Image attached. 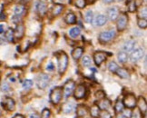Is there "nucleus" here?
Segmentation results:
<instances>
[{"label":"nucleus","mask_w":147,"mask_h":118,"mask_svg":"<svg viewBox=\"0 0 147 118\" xmlns=\"http://www.w3.org/2000/svg\"><path fill=\"white\" fill-rule=\"evenodd\" d=\"M63 97V87H55L50 93V102L54 105H57Z\"/></svg>","instance_id":"obj_2"},{"label":"nucleus","mask_w":147,"mask_h":118,"mask_svg":"<svg viewBox=\"0 0 147 118\" xmlns=\"http://www.w3.org/2000/svg\"><path fill=\"white\" fill-rule=\"evenodd\" d=\"M75 87H76V83L74 80L72 79H69L67 80L65 85H64V87H63V93L65 94V97H69L70 95L73 94L74 90H75Z\"/></svg>","instance_id":"obj_5"},{"label":"nucleus","mask_w":147,"mask_h":118,"mask_svg":"<svg viewBox=\"0 0 147 118\" xmlns=\"http://www.w3.org/2000/svg\"><path fill=\"white\" fill-rule=\"evenodd\" d=\"M119 68V66L117 65V64L115 63V62L114 61H112L110 62V63L108 64V69L112 72V73H115L116 70Z\"/></svg>","instance_id":"obj_36"},{"label":"nucleus","mask_w":147,"mask_h":118,"mask_svg":"<svg viewBox=\"0 0 147 118\" xmlns=\"http://www.w3.org/2000/svg\"><path fill=\"white\" fill-rule=\"evenodd\" d=\"M55 55L57 57L58 72L60 75H63L67 68V65H68V57L64 51H59Z\"/></svg>","instance_id":"obj_1"},{"label":"nucleus","mask_w":147,"mask_h":118,"mask_svg":"<svg viewBox=\"0 0 147 118\" xmlns=\"http://www.w3.org/2000/svg\"><path fill=\"white\" fill-rule=\"evenodd\" d=\"M36 10L40 15H44L47 11V5L44 2H38L36 5Z\"/></svg>","instance_id":"obj_28"},{"label":"nucleus","mask_w":147,"mask_h":118,"mask_svg":"<svg viewBox=\"0 0 147 118\" xmlns=\"http://www.w3.org/2000/svg\"><path fill=\"white\" fill-rule=\"evenodd\" d=\"M65 21L66 24L74 25V24L76 23V16L74 13H68V14H66V16H65Z\"/></svg>","instance_id":"obj_21"},{"label":"nucleus","mask_w":147,"mask_h":118,"mask_svg":"<svg viewBox=\"0 0 147 118\" xmlns=\"http://www.w3.org/2000/svg\"><path fill=\"white\" fill-rule=\"evenodd\" d=\"M75 5L78 8H84L86 5V0H75Z\"/></svg>","instance_id":"obj_38"},{"label":"nucleus","mask_w":147,"mask_h":118,"mask_svg":"<svg viewBox=\"0 0 147 118\" xmlns=\"http://www.w3.org/2000/svg\"><path fill=\"white\" fill-rule=\"evenodd\" d=\"M106 22H107V18L105 15H98L96 18H94V20H93L94 26H102L105 25Z\"/></svg>","instance_id":"obj_15"},{"label":"nucleus","mask_w":147,"mask_h":118,"mask_svg":"<svg viewBox=\"0 0 147 118\" xmlns=\"http://www.w3.org/2000/svg\"><path fill=\"white\" fill-rule=\"evenodd\" d=\"M0 115H1V111H0Z\"/></svg>","instance_id":"obj_52"},{"label":"nucleus","mask_w":147,"mask_h":118,"mask_svg":"<svg viewBox=\"0 0 147 118\" xmlns=\"http://www.w3.org/2000/svg\"><path fill=\"white\" fill-rule=\"evenodd\" d=\"M123 104L128 109H134L136 106V102L137 99L134 96V94H127L124 95V97L123 99Z\"/></svg>","instance_id":"obj_3"},{"label":"nucleus","mask_w":147,"mask_h":118,"mask_svg":"<svg viewBox=\"0 0 147 118\" xmlns=\"http://www.w3.org/2000/svg\"><path fill=\"white\" fill-rule=\"evenodd\" d=\"M128 24V16L126 14H121L118 16L117 18V23H116V27L118 31H123L126 28Z\"/></svg>","instance_id":"obj_6"},{"label":"nucleus","mask_w":147,"mask_h":118,"mask_svg":"<svg viewBox=\"0 0 147 118\" xmlns=\"http://www.w3.org/2000/svg\"><path fill=\"white\" fill-rule=\"evenodd\" d=\"M23 88L26 89V90H28V89H30L32 86H33V81L30 80V79H26L23 82Z\"/></svg>","instance_id":"obj_37"},{"label":"nucleus","mask_w":147,"mask_h":118,"mask_svg":"<svg viewBox=\"0 0 147 118\" xmlns=\"http://www.w3.org/2000/svg\"><path fill=\"white\" fill-rule=\"evenodd\" d=\"M64 5L61 4H55L54 5V7H52V14L54 16H59L64 10Z\"/></svg>","instance_id":"obj_22"},{"label":"nucleus","mask_w":147,"mask_h":118,"mask_svg":"<svg viewBox=\"0 0 147 118\" xmlns=\"http://www.w3.org/2000/svg\"><path fill=\"white\" fill-rule=\"evenodd\" d=\"M116 35V33L114 29H110L108 31H105V32H102L100 35H99V41L102 44H105L111 41L113 38H114Z\"/></svg>","instance_id":"obj_4"},{"label":"nucleus","mask_w":147,"mask_h":118,"mask_svg":"<svg viewBox=\"0 0 147 118\" xmlns=\"http://www.w3.org/2000/svg\"><path fill=\"white\" fill-rule=\"evenodd\" d=\"M13 118H25L23 115H19V114H18V115H16Z\"/></svg>","instance_id":"obj_49"},{"label":"nucleus","mask_w":147,"mask_h":118,"mask_svg":"<svg viewBox=\"0 0 147 118\" xmlns=\"http://www.w3.org/2000/svg\"><path fill=\"white\" fill-rule=\"evenodd\" d=\"M110 55L109 53H106L104 51H97L94 54V64L96 65L97 66L101 65L106 60L107 57Z\"/></svg>","instance_id":"obj_7"},{"label":"nucleus","mask_w":147,"mask_h":118,"mask_svg":"<svg viewBox=\"0 0 147 118\" xmlns=\"http://www.w3.org/2000/svg\"><path fill=\"white\" fill-rule=\"evenodd\" d=\"M128 1H130V0H128Z\"/></svg>","instance_id":"obj_53"},{"label":"nucleus","mask_w":147,"mask_h":118,"mask_svg":"<svg viewBox=\"0 0 147 118\" xmlns=\"http://www.w3.org/2000/svg\"><path fill=\"white\" fill-rule=\"evenodd\" d=\"M100 107L97 104H94L92 105L91 109H90V114H91V116L94 117V118H97L99 117V114H100Z\"/></svg>","instance_id":"obj_19"},{"label":"nucleus","mask_w":147,"mask_h":118,"mask_svg":"<svg viewBox=\"0 0 147 118\" xmlns=\"http://www.w3.org/2000/svg\"><path fill=\"white\" fill-rule=\"evenodd\" d=\"M24 33H25V27L23 25H18L16 29L14 31V36L15 37H16L18 39H21L24 36Z\"/></svg>","instance_id":"obj_18"},{"label":"nucleus","mask_w":147,"mask_h":118,"mask_svg":"<svg viewBox=\"0 0 147 118\" xmlns=\"http://www.w3.org/2000/svg\"><path fill=\"white\" fill-rule=\"evenodd\" d=\"M84 20H86V23L90 24L92 23L94 20V13L92 10H88L86 11V13L84 14Z\"/></svg>","instance_id":"obj_31"},{"label":"nucleus","mask_w":147,"mask_h":118,"mask_svg":"<svg viewBox=\"0 0 147 118\" xmlns=\"http://www.w3.org/2000/svg\"><path fill=\"white\" fill-rule=\"evenodd\" d=\"M127 8H128V11L130 13H134L136 11L137 7H136V1L135 0H130L127 4Z\"/></svg>","instance_id":"obj_30"},{"label":"nucleus","mask_w":147,"mask_h":118,"mask_svg":"<svg viewBox=\"0 0 147 118\" xmlns=\"http://www.w3.org/2000/svg\"><path fill=\"white\" fill-rule=\"evenodd\" d=\"M25 13V5H22V4H19V5H16L15 7V9H14V16H13V20L15 21V23H18L19 21L20 18L23 14Z\"/></svg>","instance_id":"obj_10"},{"label":"nucleus","mask_w":147,"mask_h":118,"mask_svg":"<svg viewBox=\"0 0 147 118\" xmlns=\"http://www.w3.org/2000/svg\"><path fill=\"white\" fill-rule=\"evenodd\" d=\"M5 26L4 24H0V35L5 32Z\"/></svg>","instance_id":"obj_44"},{"label":"nucleus","mask_w":147,"mask_h":118,"mask_svg":"<svg viewBox=\"0 0 147 118\" xmlns=\"http://www.w3.org/2000/svg\"><path fill=\"white\" fill-rule=\"evenodd\" d=\"M136 105L138 106L139 112L141 113V115L145 116L146 112H147V104H146V100L144 99V97L139 96L137 102H136Z\"/></svg>","instance_id":"obj_13"},{"label":"nucleus","mask_w":147,"mask_h":118,"mask_svg":"<svg viewBox=\"0 0 147 118\" xmlns=\"http://www.w3.org/2000/svg\"><path fill=\"white\" fill-rule=\"evenodd\" d=\"M117 58H118V61L120 62V63L123 64V63H125V62L128 60V55L126 52H124V51H121L118 53L117 55Z\"/></svg>","instance_id":"obj_27"},{"label":"nucleus","mask_w":147,"mask_h":118,"mask_svg":"<svg viewBox=\"0 0 147 118\" xmlns=\"http://www.w3.org/2000/svg\"><path fill=\"white\" fill-rule=\"evenodd\" d=\"M142 115H141V113L139 112V110H135L134 111L133 113L131 114V116H130V118H142Z\"/></svg>","instance_id":"obj_42"},{"label":"nucleus","mask_w":147,"mask_h":118,"mask_svg":"<svg viewBox=\"0 0 147 118\" xmlns=\"http://www.w3.org/2000/svg\"><path fill=\"white\" fill-rule=\"evenodd\" d=\"M86 87L84 85H79L75 87L74 90V96L76 99H82L86 96Z\"/></svg>","instance_id":"obj_11"},{"label":"nucleus","mask_w":147,"mask_h":118,"mask_svg":"<svg viewBox=\"0 0 147 118\" xmlns=\"http://www.w3.org/2000/svg\"><path fill=\"white\" fill-rule=\"evenodd\" d=\"M144 57V51L143 48H136L134 49L133 51H131L130 54V60H131L133 63H136V62L140 61L143 57Z\"/></svg>","instance_id":"obj_8"},{"label":"nucleus","mask_w":147,"mask_h":118,"mask_svg":"<svg viewBox=\"0 0 147 118\" xmlns=\"http://www.w3.org/2000/svg\"><path fill=\"white\" fill-rule=\"evenodd\" d=\"M37 86L39 89H45L50 83V77L47 74H40L37 77Z\"/></svg>","instance_id":"obj_9"},{"label":"nucleus","mask_w":147,"mask_h":118,"mask_svg":"<svg viewBox=\"0 0 147 118\" xmlns=\"http://www.w3.org/2000/svg\"><path fill=\"white\" fill-rule=\"evenodd\" d=\"M2 106L7 111H14L16 108V102L11 97H5L1 103Z\"/></svg>","instance_id":"obj_12"},{"label":"nucleus","mask_w":147,"mask_h":118,"mask_svg":"<svg viewBox=\"0 0 147 118\" xmlns=\"http://www.w3.org/2000/svg\"><path fill=\"white\" fill-rule=\"evenodd\" d=\"M28 118H38V115L36 114H32V115H29V117H28Z\"/></svg>","instance_id":"obj_48"},{"label":"nucleus","mask_w":147,"mask_h":118,"mask_svg":"<svg viewBox=\"0 0 147 118\" xmlns=\"http://www.w3.org/2000/svg\"><path fill=\"white\" fill-rule=\"evenodd\" d=\"M100 118H112L111 114L107 110H101L99 114Z\"/></svg>","instance_id":"obj_39"},{"label":"nucleus","mask_w":147,"mask_h":118,"mask_svg":"<svg viewBox=\"0 0 147 118\" xmlns=\"http://www.w3.org/2000/svg\"><path fill=\"white\" fill-rule=\"evenodd\" d=\"M100 101H101V102H100V104L98 105H99V107H100L101 110H106V109H108L110 107L111 102H110L108 99L104 98V99H102Z\"/></svg>","instance_id":"obj_26"},{"label":"nucleus","mask_w":147,"mask_h":118,"mask_svg":"<svg viewBox=\"0 0 147 118\" xmlns=\"http://www.w3.org/2000/svg\"><path fill=\"white\" fill-rule=\"evenodd\" d=\"M95 98H96V100H102V99H104L105 98V94L104 91H102V90H99V91H97L96 93H95Z\"/></svg>","instance_id":"obj_41"},{"label":"nucleus","mask_w":147,"mask_h":118,"mask_svg":"<svg viewBox=\"0 0 147 118\" xmlns=\"http://www.w3.org/2000/svg\"><path fill=\"white\" fill-rule=\"evenodd\" d=\"M2 90H3V91H8V90H9V86H8L7 84H4Z\"/></svg>","instance_id":"obj_45"},{"label":"nucleus","mask_w":147,"mask_h":118,"mask_svg":"<svg viewBox=\"0 0 147 118\" xmlns=\"http://www.w3.org/2000/svg\"><path fill=\"white\" fill-rule=\"evenodd\" d=\"M135 47V41L134 40H128L127 42H125V44L123 45V50L124 52H131L134 49Z\"/></svg>","instance_id":"obj_20"},{"label":"nucleus","mask_w":147,"mask_h":118,"mask_svg":"<svg viewBox=\"0 0 147 118\" xmlns=\"http://www.w3.org/2000/svg\"><path fill=\"white\" fill-rule=\"evenodd\" d=\"M137 25L140 28L142 29H145L147 27V20L144 19V18H138L137 20Z\"/></svg>","instance_id":"obj_35"},{"label":"nucleus","mask_w":147,"mask_h":118,"mask_svg":"<svg viewBox=\"0 0 147 118\" xmlns=\"http://www.w3.org/2000/svg\"><path fill=\"white\" fill-rule=\"evenodd\" d=\"M74 109H75V105H74L73 103H70V102L64 104V105L62 106V110H63V112L65 114L71 113Z\"/></svg>","instance_id":"obj_23"},{"label":"nucleus","mask_w":147,"mask_h":118,"mask_svg":"<svg viewBox=\"0 0 147 118\" xmlns=\"http://www.w3.org/2000/svg\"><path fill=\"white\" fill-rule=\"evenodd\" d=\"M2 10H3V5H2V4H0V14H1Z\"/></svg>","instance_id":"obj_50"},{"label":"nucleus","mask_w":147,"mask_h":118,"mask_svg":"<svg viewBox=\"0 0 147 118\" xmlns=\"http://www.w3.org/2000/svg\"><path fill=\"white\" fill-rule=\"evenodd\" d=\"M123 107H124V105H123V102H122V101H120V100H118L117 102L115 103V113L116 114L121 113V112L123 110Z\"/></svg>","instance_id":"obj_32"},{"label":"nucleus","mask_w":147,"mask_h":118,"mask_svg":"<svg viewBox=\"0 0 147 118\" xmlns=\"http://www.w3.org/2000/svg\"><path fill=\"white\" fill-rule=\"evenodd\" d=\"M138 18H144V19H146V16H147V8L144 7H141L138 11Z\"/></svg>","instance_id":"obj_34"},{"label":"nucleus","mask_w":147,"mask_h":118,"mask_svg":"<svg viewBox=\"0 0 147 118\" xmlns=\"http://www.w3.org/2000/svg\"><path fill=\"white\" fill-rule=\"evenodd\" d=\"M92 64V60H91V57H89V55H84V57L82 58V65L86 67H89Z\"/></svg>","instance_id":"obj_33"},{"label":"nucleus","mask_w":147,"mask_h":118,"mask_svg":"<svg viewBox=\"0 0 147 118\" xmlns=\"http://www.w3.org/2000/svg\"><path fill=\"white\" fill-rule=\"evenodd\" d=\"M116 1H118V2H123V0H116Z\"/></svg>","instance_id":"obj_51"},{"label":"nucleus","mask_w":147,"mask_h":118,"mask_svg":"<svg viewBox=\"0 0 147 118\" xmlns=\"http://www.w3.org/2000/svg\"><path fill=\"white\" fill-rule=\"evenodd\" d=\"M88 113V109L86 105H77V108H76V114L79 117H84L86 116Z\"/></svg>","instance_id":"obj_16"},{"label":"nucleus","mask_w":147,"mask_h":118,"mask_svg":"<svg viewBox=\"0 0 147 118\" xmlns=\"http://www.w3.org/2000/svg\"><path fill=\"white\" fill-rule=\"evenodd\" d=\"M51 112L48 108H44L41 113V118H50Z\"/></svg>","instance_id":"obj_40"},{"label":"nucleus","mask_w":147,"mask_h":118,"mask_svg":"<svg viewBox=\"0 0 147 118\" xmlns=\"http://www.w3.org/2000/svg\"><path fill=\"white\" fill-rule=\"evenodd\" d=\"M80 34H81V29L78 26L73 27V28L69 30V36L71 38H76L78 36H80Z\"/></svg>","instance_id":"obj_24"},{"label":"nucleus","mask_w":147,"mask_h":118,"mask_svg":"<svg viewBox=\"0 0 147 118\" xmlns=\"http://www.w3.org/2000/svg\"><path fill=\"white\" fill-rule=\"evenodd\" d=\"M103 2L105 4H111V3L114 2V0H103Z\"/></svg>","instance_id":"obj_47"},{"label":"nucleus","mask_w":147,"mask_h":118,"mask_svg":"<svg viewBox=\"0 0 147 118\" xmlns=\"http://www.w3.org/2000/svg\"><path fill=\"white\" fill-rule=\"evenodd\" d=\"M84 54V48L83 47H76L72 51V57L75 60H78L82 57Z\"/></svg>","instance_id":"obj_17"},{"label":"nucleus","mask_w":147,"mask_h":118,"mask_svg":"<svg viewBox=\"0 0 147 118\" xmlns=\"http://www.w3.org/2000/svg\"><path fill=\"white\" fill-rule=\"evenodd\" d=\"M118 16H119V9H118L116 7H110L107 9V12H106L107 19L114 21L118 18Z\"/></svg>","instance_id":"obj_14"},{"label":"nucleus","mask_w":147,"mask_h":118,"mask_svg":"<svg viewBox=\"0 0 147 118\" xmlns=\"http://www.w3.org/2000/svg\"><path fill=\"white\" fill-rule=\"evenodd\" d=\"M117 118H127L125 115H124L123 113H122V112H121V113H119V114H117Z\"/></svg>","instance_id":"obj_46"},{"label":"nucleus","mask_w":147,"mask_h":118,"mask_svg":"<svg viewBox=\"0 0 147 118\" xmlns=\"http://www.w3.org/2000/svg\"><path fill=\"white\" fill-rule=\"evenodd\" d=\"M5 39L8 41V42H13L14 41V30L12 28H8L7 31H5Z\"/></svg>","instance_id":"obj_29"},{"label":"nucleus","mask_w":147,"mask_h":118,"mask_svg":"<svg viewBox=\"0 0 147 118\" xmlns=\"http://www.w3.org/2000/svg\"><path fill=\"white\" fill-rule=\"evenodd\" d=\"M115 73L118 76L121 78H123V79H127V78H129V76H130L128 71L124 68H118Z\"/></svg>","instance_id":"obj_25"},{"label":"nucleus","mask_w":147,"mask_h":118,"mask_svg":"<svg viewBox=\"0 0 147 118\" xmlns=\"http://www.w3.org/2000/svg\"><path fill=\"white\" fill-rule=\"evenodd\" d=\"M54 68H55L54 64L52 63V62H50V63H49V64L47 65V70H48V71H53Z\"/></svg>","instance_id":"obj_43"}]
</instances>
